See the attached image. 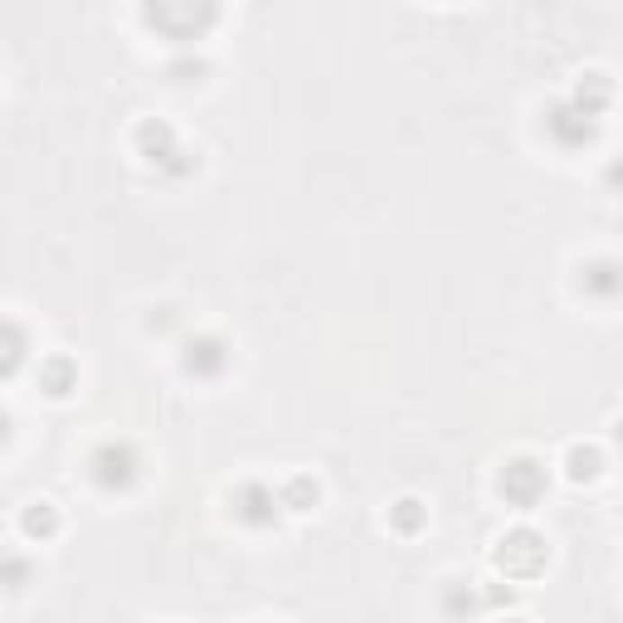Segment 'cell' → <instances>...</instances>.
Here are the masks:
<instances>
[{"mask_svg":"<svg viewBox=\"0 0 623 623\" xmlns=\"http://www.w3.org/2000/svg\"><path fill=\"white\" fill-rule=\"evenodd\" d=\"M147 20L156 30L176 34V40H195L210 30L214 0H147Z\"/></svg>","mask_w":623,"mask_h":623,"instance_id":"1","label":"cell"},{"mask_svg":"<svg viewBox=\"0 0 623 623\" xmlns=\"http://www.w3.org/2000/svg\"><path fill=\"white\" fill-rule=\"evenodd\" d=\"M497 565L507 570L511 580H531V574L546 565V546L536 541L531 531H511L507 541L497 546Z\"/></svg>","mask_w":623,"mask_h":623,"instance_id":"2","label":"cell"},{"mask_svg":"<svg viewBox=\"0 0 623 623\" xmlns=\"http://www.w3.org/2000/svg\"><path fill=\"white\" fill-rule=\"evenodd\" d=\"M541 487H546V473H541V467H536L531 458L511 463L507 473H501V492L517 501V507H531V501L541 497Z\"/></svg>","mask_w":623,"mask_h":623,"instance_id":"3","label":"cell"},{"mask_svg":"<svg viewBox=\"0 0 623 623\" xmlns=\"http://www.w3.org/2000/svg\"><path fill=\"white\" fill-rule=\"evenodd\" d=\"M131 448H103L98 453V483L103 487H127L131 483Z\"/></svg>","mask_w":623,"mask_h":623,"instance_id":"4","label":"cell"},{"mask_svg":"<svg viewBox=\"0 0 623 623\" xmlns=\"http://www.w3.org/2000/svg\"><path fill=\"white\" fill-rule=\"evenodd\" d=\"M239 501H244V521H254V526H263V521H273V492L268 487H258V483H248L244 492H239Z\"/></svg>","mask_w":623,"mask_h":623,"instance_id":"5","label":"cell"},{"mask_svg":"<svg viewBox=\"0 0 623 623\" xmlns=\"http://www.w3.org/2000/svg\"><path fill=\"white\" fill-rule=\"evenodd\" d=\"M20 361H25V337H20V327L0 321V380H5Z\"/></svg>","mask_w":623,"mask_h":623,"instance_id":"6","label":"cell"},{"mask_svg":"<svg viewBox=\"0 0 623 623\" xmlns=\"http://www.w3.org/2000/svg\"><path fill=\"white\" fill-rule=\"evenodd\" d=\"M190 370H205V375H214V370L224 366V351L220 341H190V356H185Z\"/></svg>","mask_w":623,"mask_h":623,"instance_id":"7","label":"cell"},{"mask_svg":"<svg viewBox=\"0 0 623 623\" xmlns=\"http://www.w3.org/2000/svg\"><path fill=\"white\" fill-rule=\"evenodd\" d=\"M141 151H147L151 161H166V156H171V127L147 122V127H141Z\"/></svg>","mask_w":623,"mask_h":623,"instance_id":"8","label":"cell"},{"mask_svg":"<svg viewBox=\"0 0 623 623\" xmlns=\"http://www.w3.org/2000/svg\"><path fill=\"white\" fill-rule=\"evenodd\" d=\"M283 501H287L293 511H307L312 501H317V483H307V477H293V483L283 487Z\"/></svg>","mask_w":623,"mask_h":623,"instance_id":"9","label":"cell"},{"mask_svg":"<svg viewBox=\"0 0 623 623\" xmlns=\"http://www.w3.org/2000/svg\"><path fill=\"white\" fill-rule=\"evenodd\" d=\"M44 380H50V394H68V385H74V366H68V361H50V366H44Z\"/></svg>","mask_w":623,"mask_h":623,"instance_id":"10","label":"cell"},{"mask_svg":"<svg viewBox=\"0 0 623 623\" xmlns=\"http://www.w3.org/2000/svg\"><path fill=\"white\" fill-rule=\"evenodd\" d=\"M54 526H59V517H54L50 507H30L25 511V531L30 536H54Z\"/></svg>","mask_w":623,"mask_h":623,"instance_id":"11","label":"cell"},{"mask_svg":"<svg viewBox=\"0 0 623 623\" xmlns=\"http://www.w3.org/2000/svg\"><path fill=\"white\" fill-rule=\"evenodd\" d=\"M599 473V453H590V448H574L570 453V477L580 483V477H594Z\"/></svg>","mask_w":623,"mask_h":623,"instance_id":"12","label":"cell"},{"mask_svg":"<svg viewBox=\"0 0 623 623\" xmlns=\"http://www.w3.org/2000/svg\"><path fill=\"white\" fill-rule=\"evenodd\" d=\"M419 521H424L419 501H400V507H394V526H400V531H419Z\"/></svg>","mask_w":623,"mask_h":623,"instance_id":"13","label":"cell"},{"mask_svg":"<svg viewBox=\"0 0 623 623\" xmlns=\"http://www.w3.org/2000/svg\"><path fill=\"white\" fill-rule=\"evenodd\" d=\"M5 434H10V424H5V414H0V443H5Z\"/></svg>","mask_w":623,"mask_h":623,"instance_id":"14","label":"cell"}]
</instances>
